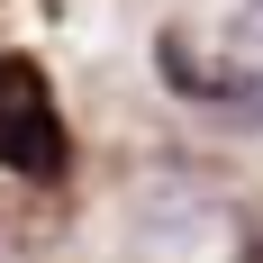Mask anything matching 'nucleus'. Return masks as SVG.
<instances>
[{
    "label": "nucleus",
    "mask_w": 263,
    "mask_h": 263,
    "mask_svg": "<svg viewBox=\"0 0 263 263\" xmlns=\"http://www.w3.org/2000/svg\"><path fill=\"white\" fill-rule=\"evenodd\" d=\"M227 46H236L245 64H263V0H245V9H236V27H227Z\"/></svg>",
    "instance_id": "f03ea898"
},
{
    "label": "nucleus",
    "mask_w": 263,
    "mask_h": 263,
    "mask_svg": "<svg viewBox=\"0 0 263 263\" xmlns=\"http://www.w3.org/2000/svg\"><path fill=\"white\" fill-rule=\"evenodd\" d=\"M0 173H27V182L64 173V127L46 100H0Z\"/></svg>",
    "instance_id": "f257e3e1"
}]
</instances>
